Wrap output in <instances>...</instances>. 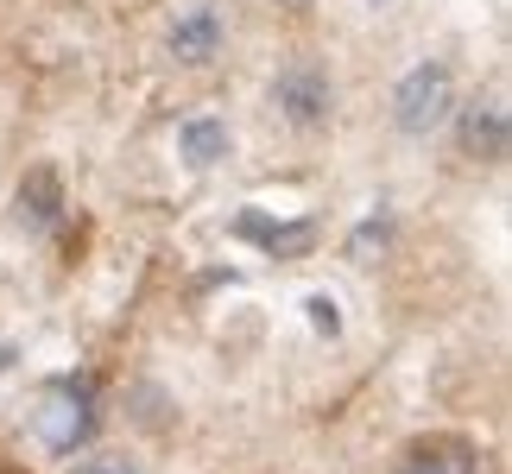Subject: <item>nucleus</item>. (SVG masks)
<instances>
[{"instance_id": "f257e3e1", "label": "nucleus", "mask_w": 512, "mask_h": 474, "mask_svg": "<svg viewBox=\"0 0 512 474\" xmlns=\"http://www.w3.org/2000/svg\"><path fill=\"white\" fill-rule=\"evenodd\" d=\"M449 114H456V76H449L443 64L405 70L399 95H392V121H399L405 133H430V127H443Z\"/></svg>"}, {"instance_id": "f03ea898", "label": "nucleus", "mask_w": 512, "mask_h": 474, "mask_svg": "<svg viewBox=\"0 0 512 474\" xmlns=\"http://www.w3.org/2000/svg\"><path fill=\"white\" fill-rule=\"evenodd\" d=\"M89 405H95L89 380H64V386H57L51 399H45V411H38V437H45L57 456H70V449L89 437V424H95V418H89Z\"/></svg>"}, {"instance_id": "7ed1b4c3", "label": "nucleus", "mask_w": 512, "mask_h": 474, "mask_svg": "<svg viewBox=\"0 0 512 474\" xmlns=\"http://www.w3.org/2000/svg\"><path fill=\"white\" fill-rule=\"evenodd\" d=\"M272 102L291 127H323L329 108H336V95H329V76L317 64H291L279 70V83H272Z\"/></svg>"}, {"instance_id": "20e7f679", "label": "nucleus", "mask_w": 512, "mask_h": 474, "mask_svg": "<svg viewBox=\"0 0 512 474\" xmlns=\"http://www.w3.org/2000/svg\"><path fill=\"white\" fill-rule=\"evenodd\" d=\"M512 146V121H506V102H475V108H462V152L468 158H481V165H500Z\"/></svg>"}, {"instance_id": "39448f33", "label": "nucleus", "mask_w": 512, "mask_h": 474, "mask_svg": "<svg viewBox=\"0 0 512 474\" xmlns=\"http://www.w3.org/2000/svg\"><path fill=\"white\" fill-rule=\"evenodd\" d=\"M215 51H222V13H215V7H190L171 26V57H177V64H209Z\"/></svg>"}, {"instance_id": "423d86ee", "label": "nucleus", "mask_w": 512, "mask_h": 474, "mask_svg": "<svg viewBox=\"0 0 512 474\" xmlns=\"http://www.w3.org/2000/svg\"><path fill=\"white\" fill-rule=\"evenodd\" d=\"M475 468H481V456H475L468 443H456V437L418 443V449L399 462V474H475Z\"/></svg>"}, {"instance_id": "0eeeda50", "label": "nucleus", "mask_w": 512, "mask_h": 474, "mask_svg": "<svg viewBox=\"0 0 512 474\" xmlns=\"http://www.w3.org/2000/svg\"><path fill=\"white\" fill-rule=\"evenodd\" d=\"M177 152H184L190 165H215V158H228V121H215V114H190V121L177 127Z\"/></svg>"}, {"instance_id": "6e6552de", "label": "nucleus", "mask_w": 512, "mask_h": 474, "mask_svg": "<svg viewBox=\"0 0 512 474\" xmlns=\"http://www.w3.org/2000/svg\"><path fill=\"white\" fill-rule=\"evenodd\" d=\"M19 215H26L32 228H51L57 215H64V190H57L51 171H32L26 184H19Z\"/></svg>"}, {"instance_id": "1a4fd4ad", "label": "nucleus", "mask_w": 512, "mask_h": 474, "mask_svg": "<svg viewBox=\"0 0 512 474\" xmlns=\"http://www.w3.org/2000/svg\"><path fill=\"white\" fill-rule=\"evenodd\" d=\"M241 234H253V241H266V247H310V228L304 222L298 228H272V222H260V215H247Z\"/></svg>"}, {"instance_id": "9d476101", "label": "nucleus", "mask_w": 512, "mask_h": 474, "mask_svg": "<svg viewBox=\"0 0 512 474\" xmlns=\"http://www.w3.org/2000/svg\"><path fill=\"white\" fill-rule=\"evenodd\" d=\"M310 323H317V329H336L342 316H336V304H329V298H310Z\"/></svg>"}, {"instance_id": "9b49d317", "label": "nucleus", "mask_w": 512, "mask_h": 474, "mask_svg": "<svg viewBox=\"0 0 512 474\" xmlns=\"http://www.w3.org/2000/svg\"><path fill=\"white\" fill-rule=\"evenodd\" d=\"M83 474H140V468H133L127 456H102V462H89Z\"/></svg>"}]
</instances>
